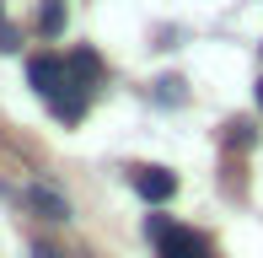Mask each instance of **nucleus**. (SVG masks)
<instances>
[{
	"label": "nucleus",
	"instance_id": "3",
	"mask_svg": "<svg viewBox=\"0 0 263 258\" xmlns=\"http://www.w3.org/2000/svg\"><path fill=\"white\" fill-rule=\"evenodd\" d=\"M156 248H161V258H215L210 237H204V231H194V226H172Z\"/></svg>",
	"mask_w": 263,
	"mask_h": 258
},
{
	"label": "nucleus",
	"instance_id": "8",
	"mask_svg": "<svg viewBox=\"0 0 263 258\" xmlns=\"http://www.w3.org/2000/svg\"><path fill=\"white\" fill-rule=\"evenodd\" d=\"M183 97H188V91H183V81H177V76H172V81H156V102H183Z\"/></svg>",
	"mask_w": 263,
	"mask_h": 258
},
{
	"label": "nucleus",
	"instance_id": "1",
	"mask_svg": "<svg viewBox=\"0 0 263 258\" xmlns=\"http://www.w3.org/2000/svg\"><path fill=\"white\" fill-rule=\"evenodd\" d=\"M27 81H32V91L49 102L54 91L70 81V60H59V54H38V60H27Z\"/></svg>",
	"mask_w": 263,
	"mask_h": 258
},
{
	"label": "nucleus",
	"instance_id": "10",
	"mask_svg": "<svg viewBox=\"0 0 263 258\" xmlns=\"http://www.w3.org/2000/svg\"><path fill=\"white\" fill-rule=\"evenodd\" d=\"M32 258H59V253L54 248H32Z\"/></svg>",
	"mask_w": 263,
	"mask_h": 258
},
{
	"label": "nucleus",
	"instance_id": "5",
	"mask_svg": "<svg viewBox=\"0 0 263 258\" xmlns=\"http://www.w3.org/2000/svg\"><path fill=\"white\" fill-rule=\"evenodd\" d=\"M70 76L86 81V86L97 91V81H102V54H97V49H76V54H70Z\"/></svg>",
	"mask_w": 263,
	"mask_h": 258
},
{
	"label": "nucleus",
	"instance_id": "4",
	"mask_svg": "<svg viewBox=\"0 0 263 258\" xmlns=\"http://www.w3.org/2000/svg\"><path fill=\"white\" fill-rule=\"evenodd\" d=\"M27 205L38 210V215H49V220H70V205H65L54 189H43V183H32V189H27Z\"/></svg>",
	"mask_w": 263,
	"mask_h": 258
},
{
	"label": "nucleus",
	"instance_id": "2",
	"mask_svg": "<svg viewBox=\"0 0 263 258\" xmlns=\"http://www.w3.org/2000/svg\"><path fill=\"white\" fill-rule=\"evenodd\" d=\"M129 183H135V194L145 199V205H166V199L177 194V172H166V167H135Z\"/></svg>",
	"mask_w": 263,
	"mask_h": 258
},
{
	"label": "nucleus",
	"instance_id": "9",
	"mask_svg": "<svg viewBox=\"0 0 263 258\" xmlns=\"http://www.w3.org/2000/svg\"><path fill=\"white\" fill-rule=\"evenodd\" d=\"M0 49H6V54H11V49H22V38H16V27H6V22H0Z\"/></svg>",
	"mask_w": 263,
	"mask_h": 258
},
{
	"label": "nucleus",
	"instance_id": "6",
	"mask_svg": "<svg viewBox=\"0 0 263 258\" xmlns=\"http://www.w3.org/2000/svg\"><path fill=\"white\" fill-rule=\"evenodd\" d=\"M38 32H43V38L65 32V6H59V0H43V6H38Z\"/></svg>",
	"mask_w": 263,
	"mask_h": 258
},
{
	"label": "nucleus",
	"instance_id": "12",
	"mask_svg": "<svg viewBox=\"0 0 263 258\" xmlns=\"http://www.w3.org/2000/svg\"><path fill=\"white\" fill-rule=\"evenodd\" d=\"M0 22H6V11H0Z\"/></svg>",
	"mask_w": 263,
	"mask_h": 258
},
{
	"label": "nucleus",
	"instance_id": "7",
	"mask_svg": "<svg viewBox=\"0 0 263 258\" xmlns=\"http://www.w3.org/2000/svg\"><path fill=\"white\" fill-rule=\"evenodd\" d=\"M253 140H258V129L247 124V119H236L231 129H226V145H231V151H247V145H253Z\"/></svg>",
	"mask_w": 263,
	"mask_h": 258
},
{
	"label": "nucleus",
	"instance_id": "11",
	"mask_svg": "<svg viewBox=\"0 0 263 258\" xmlns=\"http://www.w3.org/2000/svg\"><path fill=\"white\" fill-rule=\"evenodd\" d=\"M253 91H258V108H263V76H258V86H253Z\"/></svg>",
	"mask_w": 263,
	"mask_h": 258
}]
</instances>
